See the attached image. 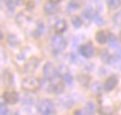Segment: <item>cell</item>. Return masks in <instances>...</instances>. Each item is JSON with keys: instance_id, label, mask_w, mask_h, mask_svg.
Wrapping results in <instances>:
<instances>
[{"instance_id": "16", "label": "cell", "mask_w": 121, "mask_h": 115, "mask_svg": "<svg viewBox=\"0 0 121 115\" xmlns=\"http://www.w3.org/2000/svg\"><path fill=\"white\" fill-rule=\"evenodd\" d=\"M111 59H112V55L109 53L107 50H104L101 52V60L105 63H111Z\"/></svg>"}, {"instance_id": "8", "label": "cell", "mask_w": 121, "mask_h": 115, "mask_svg": "<svg viewBox=\"0 0 121 115\" xmlns=\"http://www.w3.org/2000/svg\"><path fill=\"white\" fill-rule=\"evenodd\" d=\"M2 96L8 104H17L19 101V95L16 91H4Z\"/></svg>"}, {"instance_id": "21", "label": "cell", "mask_w": 121, "mask_h": 115, "mask_svg": "<svg viewBox=\"0 0 121 115\" xmlns=\"http://www.w3.org/2000/svg\"><path fill=\"white\" fill-rule=\"evenodd\" d=\"M22 1L24 0H6V2L8 5L9 7H11V8H15V7H17V6H20L22 4Z\"/></svg>"}, {"instance_id": "2", "label": "cell", "mask_w": 121, "mask_h": 115, "mask_svg": "<svg viewBox=\"0 0 121 115\" xmlns=\"http://www.w3.org/2000/svg\"><path fill=\"white\" fill-rule=\"evenodd\" d=\"M40 87V81L34 76H28L22 81V88L25 91H35Z\"/></svg>"}, {"instance_id": "23", "label": "cell", "mask_w": 121, "mask_h": 115, "mask_svg": "<svg viewBox=\"0 0 121 115\" xmlns=\"http://www.w3.org/2000/svg\"><path fill=\"white\" fill-rule=\"evenodd\" d=\"M8 42L11 45H18L19 44V41H18V38H17V36L16 35H9Z\"/></svg>"}, {"instance_id": "17", "label": "cell", "mask_w": 121, "mask_h": 115, "mask_svg": "<svg viewBox=\"0 0 121 115\" xmlns=\"http://www.w3.org/2000/svg\"><path fill=\"white\" fill-rule=\"evenodd\" d=\"M78 82L82 85V86H87L89 85V82H90V76H87V75H80L78 76Z\"/></svg>"}, {"instance_id": "3", "label": "cell", "mask_w": 121, "mask_h": 115, "mask_svg": "<svg viewBox=\"0 0 121 115\" xmlns=\"http://www.w3.org/2000/svg\"><path fill=\"white\" fill-rule=\"evenodd\" d=\"M66 40H65L63 36H60V34H56L52 37V48L54 50V52H63L65 49H66Z\"/></svg>"}, {"instance_id": "7", "label": "cell", "mask_w": 121, "mask_h": 115, "mask_svg": "<svg viewBox=\"0 0 121 115\" xmlns=\"http://www.w3.org/2000/svg\"><path fill=\"white\" fill-rule=\"evenodd\" d=\"M118 78L116 77V76H111V77H109L108 79L104 81L103 84V89L105 90V91H111V90H113V89L117 87L118 85Z\"/></svg>"}, {"instance_id": "29", "label": "cell", "mask_w": 121, "mask_h": 115, "mask_svg": "<svg viewBox=\"0 0 121 115\" xmlns=\"http://www.w3.org/2000/svg\"><path fill=\"white\" fill-rule=\"evenodd\" d=\"M2 36H4V35H2V33H1V31H0V40L2 38Z\"/></svg>"}, {"instance_id": "10", "label": "cell", "mask_w": 121, "mask_h": 115, "mask_svg": "<svg viewBox=\"0 0 121 115\" xmlns=\"http://www.w3.org/2000/svg\"><path fill=\"white\" fill-rule=\"evenodd\" d=\"M67 28V24H66V20L63 19V18H57L55 24H54V29L57 34H60V33H64Z\"/></svg>"}, {"instance_id": "24", "label": "cell", "mask_w": 121, "mask_h": 115, "mask_svg": "<svg viewBox=\"0 0 121 115\" xmlns=\"http://www.w3.org/2000/svg\"><path fill=\"white\" fill-rule=\"evenodd\" d=\"M113 22H114L116 25H121V11L117 13L113 16Z\"/></svg>"}, {"instance_id": "27", "label": "cell", "mask_w": 121, "mask_h": 115, "mask_svg": "<svg viewBox=\"0 0 121 115\" xmlns=\"http://www.w3.org/2000/svg\"><path fill=\"white\" fill-rule=\"evenodd\" d=\"M27 8H28V9H33V8H34V2H33V1H28Z\"/></svg>"}, {"instance_id": "15", "label": "cell", "mask_w": 121, "mask_h": 115, "mask_svg": "<svg viewBox=\"0 0 121 115\" xmlns=\"http://www.w3.org/2000/svg\"><path fill=\"white\" fill-rule=\"evenodd\" d=\"M102 89H103V86H102V84L99 82V81H95V82H93V84L91 85V90H92V93L96 94V95H99Z\"/></svg>"}, {"instance_id": "22", "label": "cell", "mask_w": 121, "mask_h": 115, "mask_svg": "<svg viewBox=\"0 0 121 115\" xmlns=\"http://www.w3.org/2000/svg\"><path fill=\"white\" fill-rule=\"evenodd\" d=\"M101 114L102 115H113V110L111 107L104 106L102 110H101Z\"/></svg>"}, {"instance_id": "30", "label": "cell", "mask_w": 121, "mask_h": 115, "mask_svg": "<svg viewBox=\"0 0 121 115\" xmlns=\"http://www.w3.org/2000/svg\"><path fill=\"white\" fill-rule=\"evenodd\" d=\"M1 4H2V0H0V6H1Z\"/></svg>"}, {"instance_id": "12", "label": "cell", "mask_w": 121, "mask_h": 115, "mask_svg": "<svg viewBox=\"0 0 121 115\" xmlns=\"http://www.w3.org/2000/svg\"><path fill=\"white\" fill-rule=\"evenodd\" d=\"M58 10V5L57 4H53L51 1H48L44 5V13L46 15H54Z\"/></svg>"}, {"instance_id": "11", "label": "cell", "mask_w": 121, "mask_h": 115, "mask_svg": "<svg viewBox=\"0 0 121 115\" xmlns=\"http://www.w3.org/2000/svg\"><path fill=\"white\" fill-rule=\"evenodd\" d=\"M109 38H110V34H109L107 31H99L96 33V35H95V40L96 42L99 43V44H105V43H108Z\"/></svg>"}, {"instance_id": "28", "label": "cell", "mask_w": 121, "mask_h": 115, "mask_svg": "<svg viewBox=\"0 0 121 115\" xmlns=\"http://www.w3.org/2000/svg\"><path fill=\"white\" fill-rule=\"evenodd\" d=\"M48 1H51V2H53V4H58L60 0H48Z\"/></svg>"}, {"instance_id": "14", "label": "cell", "mask_w": 121, "mask_h": 115, "mask_svg": "<svg viewBox=\"0 0 121 115\" xmlns=\"http://www.w3.org/2000/svg\"><path fill=\"white\" fill-rule=\"evenodd\" d=\"M107 5L110 10H116L121 6V0H107Z\"/></svg>"}, {"instance_id": "31", "label": "cell", "mask_w": 121, "mask_h": 115, "mask_svg": "<svg viewBox=\"0 0 121 115\" xmlns=\"http://www.w3.org/2000/svg\"><path fill=\"white\" fill-rule=\"evenodd\" d=\"M120 38H121V32H120Z\"/></svg>"}, {"instance_id": "5", "label": "cell", "mask_w": 121, "mask_h": 115, "mask_svg": "<svg viewBox=\"0 0 121 115\" xmlns=\"http://www.w3.org/2000/svg\"><path fill=\"white\" fill-rule=\"evenodd\" d=\"M80 52L84 58L86 59H90V58L93 57L94 54V46L92 44V42H86L80 46Z\"/></svg>"}, {"instance_id": "13", "label": "cell", "mask_w": 121, "mask_h": 115, "mask_svg": "<svg viewBox=\"0 0 121 115\" xmlns=\"http://www.w3.org/2000/svg\"><path fill=\"white\" fill-rule=\"evenodd\" d=\"M82 4H83L82 0H69L67 7H69V10H78V9L81 8Z\"/></svg>"}, {"instance_id": "4", "label": "cell", "mask_w": 121, "mask_h": 115, "mask_svg": "<svg viewBox=\"0 0 121 115\" xmlns=\"http://www.w3.org/2000/svg\"><path fill=\"white\" fill-rule=\"evenodd\" d=\"M43 75L44 77L48 80H55L57 79V76H58V72H57L55 66L53 64L52 62H46L45 66L43 67Z\"/></svg>"}, {"instance_id": "9", "label": "cell", "mask_w": 121, "mask_h": 115, "mask_svg": "<svg viewBox=\"0 0 121 115\" xmlns=\"http://www.w3.org/2000/svg\"><path fill=\"white\" fill-rule=\"evenodd\" d=\"M30 17L25 13H20L17 15V17H16V22L19 26L22 27H26L27 25H29L30 24Z\"/></svg>"}, {"instance_id": "25", "label": "cell", "mask_w": 121, "mask_h": 115, "mask_svg": "<svg viewBox=\"0 0 121 115\" xmlns=\"http://www.w3.org/2000/svg\"><path fill=\"white\" fill-rule=\"evenodd\" d=\"M74 115H89V114H87V112L85 111V108H83V110H78V111H75Z\"/></svg>"}, {"instance_id": "19", "label": "cell", "mask_w": 121, "mask_h": 115, "mask_svg": "<svg viewBox=\"0 0 121 115\" xmlns=\"http://www.w3.org/2000/svg\"><path fill=\"white\" fill-rule=\"evenodd\" d=\"M85 111L87 112V114L89 115H93L95 113V105L94 103L92 102H89L86 104V106H85Z\"/></svg>"}, {"instance_id": "20", "label": "cell", "mask_w": 121, "mask_h": 115, "mask_svg": "<svg viewBox=\"0 0 121 115\" xmlns=\"http://www.w3.org/2000/svg\"><path fill=\"white\" fill-rule=\"evenodd\" d=\"M62 80L63 82L66 85H72L73 84V77L69 75V73H65V75L62 76Z\"/></svg>"}, {"instance_id": "6", "label": "cell", "mask_w": 121, "mask_h": 115, "mask_svg": "<svg viewBox=\"0 0 121 115\" xmlns=\"http://www.w3.org/2000/svg\"><path fill=\"white\" fill-rule=\"evenodd\" d=\"M39 64V59L37 57H31L24 66V70L27 73H33Z\"/></svg>"}, {"instance_id": "26", "label": "cell", "mask_w": 121, "mask_h": 115, "mask_svg": "<svg viewBox=\"0 0 121 115\" xmlns=\"http://www.w3.org/2000/svg\"><path fill=\"white\" fill-rule=\"evenodd\" d=\"M6 105V101H4V96H0V108H4Z\"/></svg>"}, {"instance_id": "18", "label": "cell", "mask_w": 121, "mask_h": 115, "mask_svg": "<svg viewBox=\"0 0 121 115\" xmlns=\"http://www.w3.org/2000/svg\"><path fill=\"white\" fill-rule=\"evenodd\" d=\"M72 24H73V26L75 28H80V27L83 25V20L81 17H78V16H73L72 17Z\"/></svg>"}, {"instance_id": "1", "label": "cell", "mask_w": 121, "mask_h": 115, "mask_svg": "<svg viewBox=\"0 0 121 115\" xmlns=\"http://www.w3.org/2000/svg\"><path fill=\"white\" fill-rule=\"evenodd\" d=\"M37 110H38V113L40 115H54L55 114V107H54V104L51 99H47V98H44V99H40L38 102V105H37Z\"/></svg>"}]
</instances>
